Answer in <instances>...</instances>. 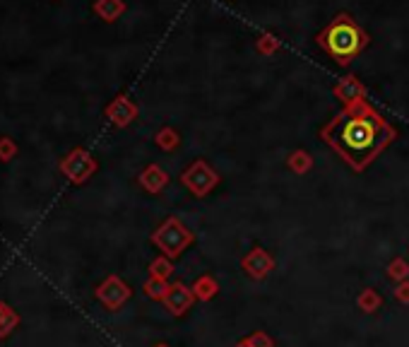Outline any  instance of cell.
<instances>
[{
	"label": "cell",
	"mask_w": 409,
	"mask_h": 347,
	"mask_svg": "<svg viewBox=\"0 0 409 347\" xmlns=\"http://www.w3.org/2000/svg\"><path fill=\"white\" fill-rule=\"evenodd\" d=\"M318 41L327 54H332L340 63H347V61H352L361 49H364L368 39L364 37V32L352 22V17L342 15V17H337V20L332 22L323 34H320Z\"/></svg>",
	"instance_id": "7a4b0ae2"
},
{
	"label": "cell",
	"mask_w": 409,
	"mask_h": 347,
	"mask_svg": "<svg viewBox=\"0 0 409 347\" xmlns=\"http://www.w3.org/2000/svg\"><path fill=\"white\" fill-rule=\"evenodd\" d=\"M166 184H169V174L164 172L161 167H157V164H149V167L140 174V186L149 193H159Z\"/></svg>",
	"instance_id": "30bf717a"
},
{
	"label": "cell",
	"mask_w": 409,
	"mask_h": 347,
	"mask_svg": "<svg viewBox=\"0 0 409 347\" xmlns=\"http://www.w3.org/2000/svg\"><path fill=\"white\" fill-rule=\"evenodd\" d=\"M94 10H97V15L102 17V20L114 22L116 17L123 13V0H97Z\"/></svg>",
	"instance_id": "2e32d148"
},
{
	"label": "cell",
	"mask_w": 409,
	"mask_h": 347,
	"mask_svg": "<svg viewBox=\"0 0 409 347\" xmlns=\"http://www.w3.org/2000/svg\"><path fill=\"white\" fill-rule=\"evenodd\" d=\"M106 116L111 119V123H116L118 128H123V126H128V123L135 119L138 109L128 97H118L116 102H111V107L106 109Z\"/></svg>",
	"instance_id": "9c48e42d"
},
{
	"label": "cell",
	"mask_w": 409,
	"mask_h": 347,
	"mask_svg": "<svg viewBox=\"0 0 409 347\" xmlns=\"http://www.w3.org/2000/svg\"><path fill=\"white\" fill-rule=\"evenodd\" d=\"M193 304H195V294H193V287H188L185 282H173L166 299H164V307L169 309L171 316H176V319L188 314Z\"/></svg>",
	"instance_id": "ba28073f"
},
{
	"label": "cell",
	"mask_w": 409,
	"mask_h": 347,
	"mask_svg": "<svg viewBox=\"0 0 409 347\" xmlns=\"http://www.w3.org/2000/svg\"><path fill=\"white\" fill-rule=\"evenodd\" d=\"M94 294H97L99 302H102L109 311H116V309H121L128 299H130L133 290L118 278V275H109V278L97 287Z\"/></svg>",
	"instance_id": "8992f818"
},
{
	"label": "cell",
	"mask_w": 409,
	"mask_h": 347,
	"mask_svg": "<svg viewBox=\"0 0 409 347\" xmlns=\"http://www.w3.org/2000/svg\"><path fill=\"white\" fill-rule=\"evenodd\" d=\"M395 299L400 304H409V280L400 282V285L395 287Z\"/></svg>",
	"instance_id": "603a6c76"
},
{
	"label": "cell",
	"mask_w": 409,
	"mask_h": 347,
	"mask_svg": "<svg viewBox=\"0 0 409 347\" xmlns=\"http://www.w3.org/2000/svg\"><path fill=\"white\" fill-rule=\"evenodd\" d=\"M193 239H195L193 232L178 220V217L164 220V225L157 227V232L152 234V244L169 258H178L193 244Z\"/></svg>",
	"instance_id": "3957f363"
},
{
	"label": "cell",
	"mask_w": 409,
	"mask_h": 347,
	"mask_svg": "<svg viewBox=\"0 0 409 347\" xmlns=\"http://www.w3.org/2000/svg\"><path fill=\"white\" fill-rule=\"evenodd\" d=\"M337 97L342 99L344 104H354V102H359V99H364V92H361V87L356 85L354 80H344L337 85V90H335Z\"/></svg>",
	"instance_id": "5bb4252c"
},
{
	"label": "cell",
	"mask_w": 409,
	"mask_h": 347,
	"mask_svg": "<svg viewBox=\"0 0 409 347\" xmlns=\"http://www.w3.org/2000/svg\"><path fill=\"white\" fill-rule=\"evenodd\" d=\"M94 172H97L94 157H92L87 150H82V147L73 150L66 160L61 162V174L66 176L70 184H85Z\"/></svg>",
	"instance_id": "277c9868"
},
{
	"label": "cell",
	"mask_w": 409,
	"mask_h": 347,
	"mask_svg": "<svg viewBox=\"0 0 409 347\" xmlns=\"http://www.w3.org/2000/svg\"><path fill=\"white\" fill-rule=\"evenodd\" d=\"M248 345L250 347H274V340L270 338L267 333H262V331H258V333H253V335H248Z\"/></svg>",
	"instance_id": "7402d4cb"
},
{
	"label": "cell",
	"mask_w": 409,
	"mask_h": 347,
	"mask_svg": "<svg viewBox=\"0 0 409 347\" xmlns=\"http://www.w3.org/2000/svg\"><path fill=\"white\" fill-rule=\"evenodd\" d=\"M190 287H193L195 299H200V302H209V299H214L219 294V282L214 280L212 275H200Z\"/></svg>",
	"instance_id": "8fae6325"
},
{
	"label": "cell",
	"mask_w": 409,
	"mask_h": 347,
	"mask_svg": "<svg viewBox=\"0 0 409 347\" xmlns=\"http://www.w3.org/2000/svg\"><path fill=\"white\" fill-rule=\"evenodd\" d=\"M169 290H171V285H169L166 280H157V278H147V282L142 285V292L147 294L149 299H154V302H164Z\"/></svg>",
	"instance_id": "9a60e30c"
},
{
	"label": "cell",
	"mask_w": 409,
	"mask_h": 347,
	"mask_svg": "<svg viewBox=\"0 0 409 347\" xmlns=\"http://www.w3.org/2000/svg\"><path fill=\"white\" fill-rule=\"evenodd\" d=\"M356 304H359V309L364 311V314H376V311L381 309L383 299H381V294H378L376 290L366 287V290H361V294L356 297Z\"/></svg>",
	"instance_id": "4fadbf2b"
},
{
	"label": "cell",
	"mask_w": 409,
	"mask_h": 347,
	"mask_svg": "<svg viewBox=\"0 0 409 347\" xmlns=\"http://www.w3.org/2000/svg\"><path fill=\"white\" fill-rule=\"evenodd\" d=\"M173 273V263L169 256H159L149 263V278H157V280H169Z\"/></svg>",
	"instance_id": "e0dca14e"
},
{
	"label": "cell",
	"mask_w": 409,
	"mask_h": 347,
	"mask_svg": "<svg viewBox=\"0 0 409 347\" xmlns=\"http://www.w3.org/2000/svg\"><path fill=\"white\" fill-rule=\"evenodd\" d=\"M17 157V145L13 138H8V135H3L0 138V162H10Z\"/></svg>",
	"instance_id": "ffe728a7"
},
{
	"label": "cell",
	"mask_w": 409,
	"mask_h": 347,
	"mask_svg": "<svg viewBox=\"0 0 409 347\" xmlns=\"http://www.w3.org/2000/svg\"><path fill=\"white\" fill-rule=\"evenodd\" d=\"M20 326V314L10 304L0 302V338H8Z\"/></svg>",
	"instance_id": "7c38bea8"
},
{
	"label": "cell",
	"mask_w": 409,
	"mask_h": 347,
	"mask_svg": "<svg viewBox=\"0 0 409 347\" xmlns=\"http://www.w3.org/2000/svg\"><path fill=\"white\" fill-rule=\"evenodd\" d=\"M154 347H169L166 343H159V345H154Z\"/></svg>",
	"instance_id": "d4e9b609"
},
{
	"label": "cell",
	"mask_w": 409,
	"mask_h": 347,
	"mask_svg": "<svg viewBox=\"0 0 409 347\" xmlns=\"http://www.w3.org/2000/svg\"><path fill=\"white\" fill-rule=\"evenodd\" d=\"M385 275L400 285V282L409 280V263L405 261V258H393V261L388 263V270H385Z\"/></svg>",
	"instance_id": "ac0fdd59"
},
{
	"label": "cell",
	"mask_w": 409,
	"mask_h": 347,
	"mask_svg": "<svg viewBox=\"0 0 409 347\" xmlns=\"http://www.w3.org/2000/svg\"><path fill=\"white\" fill-rule=\"evenodd\" d=\"M181 181H183L190 193H195V196L202 198L219 184V176L214 174L204 162H195L193 167L185 169L183 176H181Z\"/></svg>",
	"instance_id": "5b68a950"
},
{
	"label": "cell",
	"mask_w": 409,
	"mask_h": 347,
	"mask_svg": "<svg viewBox=\"0 0 409 347\" xmlns=\"http://www.w3.org/2000/svg\"><path fill=\"white\" fill-rule=\"evenodd\" d=\"M330 145L354 172L364 169L397 138V131L364 99L344 104V109L320 131Z\"/></svg>",
	"instance_id": "6da1fadb"
},
{
	"label": "cell",
	"mask_w": 409,
	"mask_h": 347,
	"mask_svg": "<svg viewBox=\"0 0 409 347\" xmlns=\"http://www.w3.org/2000/svg\"><path fill=\"white\" fill-rule=\"evenodd\" d=\"M241 268L250 280H265L274 270V256L265 251L262 246H255L241 258Z\"/></svg>",
	"instance_id": "52a82bcc"
},
{
	"label": "cell",
	"mask_w": 409,
	"mask_h": 347,
	"mask_svg": "<svg viewBox=\"0 0 409 347\" xmlns=\"http://www.w3.org/2000/svg\"><path fill=\"white\" fill-rule=\"evenodd\" d=\"M236 347H250V345H248V340L243 338V340H238V343H236Z\"/></svg>",
	"instance_id": "cb8c5ba5"
},
{
	"label": "cell",
	"mask_w": 409,
	"mask_h": 347,
	"mask_svg": "<svg viewBox=\"0 0 409 347\" xmlns=\"http://www.w3.org/2000/svg\"><path fill=\"white\" fill-rule=\"evenodd\" d=\"M157 145L164 147V150H173L178 145V135L171 131V128H164V131L157 135Z\"/></svg>",
	"instance_id": "44dd1931"
},
{
	"label": "cell",
	"mask_w": 409,
	"mask_h": 347,
	"mask_svg": "<svg viewBox=\"0 0 409 347\" xmlns=\"http://www.w3.org/2000/svg\"><path fill=\"white\" fill-rule=\"evenodd\" d=\"M311 164H313V160H311V157H308L303 150L294 152V155L289 157V167L294 169L296 174H306L308 169H311Z\"/></svg>",
	"instance_id": "d6986e66"
}]
</instances>
